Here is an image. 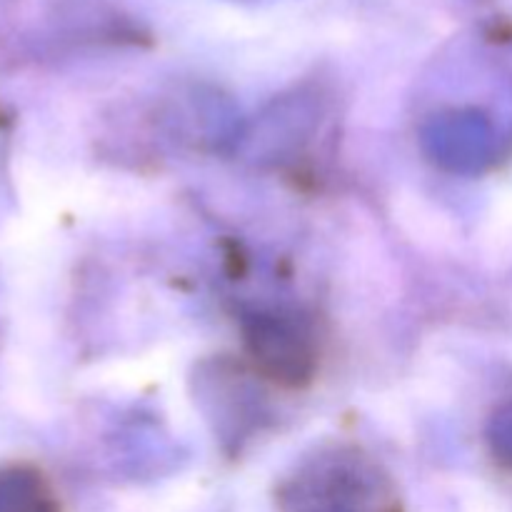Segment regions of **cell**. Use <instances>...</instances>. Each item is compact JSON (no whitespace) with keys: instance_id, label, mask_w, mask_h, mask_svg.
Instances as JSON below:
<instances>
[{"instance_id":"cell-1","label":"cell","mask_w":512,"mask_h":512,"mask_svg":"<svg viewBox=\"0 0 512 512\" xmlns=\"http://www.w3.org/2000/svg\"><path fill=\"white\" fill-rule=\"evenodd\" d=\"M255 370L285 388H300L318 368V343L308 320L290 310H258L243 325Z\"/></svg>"},{"instance_id":"cell-2","label":"cell","mask_w":512,"mask_h":512,"mask_svg":"<svg viewBox=\"0 0 512 512\" xmlns=\"http://www.w3.org/2000/svg\"><path fill=\"white\" fill-rule=\"evenodd\" d=\"M373 478L358 455L328 453L298 470L280 495L283 512H365Z\"/></svg>"},{"instance_id":"cell-3","label":"cell","mask_w":512,"mask_h":512,"mask_svg":"<svg viewBox=\"0 0 512 512\" xmlns=\"http://www.w3.org/2000/svg\"><path fill=\"white\" fill-rule=\"evenodd\" d=\"M0 512H63L53 485L33 465L0 468Z\"/></svg>"},{"instance_id":"cell-5","label":"cell","mask_w":512,"mask_h":512,"mask_svg":"<svg viewBox=\"0 0 512 512\" xmlns=\"http://www.w3.org/2000/svg\"><path fill=\"white\" fill-rule=\"evenodd\" d=\"M488 443L493 458L512 470V400L500 405L493 413V418H490Z\"/></svg>"},{"instance_id":"cell-4","label":"cell","mask_w":512,"mask_h":512,"mask_svg":"<svg viewBox=\"0 0 512 512\" xmlns=\"http://www.w3.org/2000/svg\"><path fill=\"white\" fill-rule=\"evenodd\" d=\"M493 153L495 130L483 115H455L448 120V160L453 168H483Z\"/></svg>"}]
</instances>
